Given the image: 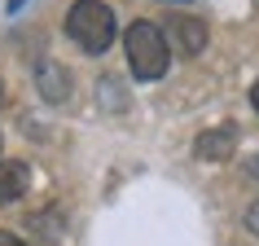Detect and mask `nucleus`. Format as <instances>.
Instances as JSON below:
<instances>
[{"instance_id":"1","label":"nucleus","mask_w":259,"mask_h":246,"mask_svg":"<svg viewBox=\"0 0 259 246\" xmlns=\"http://www.w3.org/2000/svg\"><path fill=\"white\" fill-rule=\"evenodd\" d=\"M114 31H119V22H114V9L106 0H75L66 9V35L83 53H93V57L106 53L114 44Z\"/></svg>"},{"instance_id":"2","label":"nucleus","mask_w":259,"mask_h":246,"mask_svg":"<svg viewBox=\"0 0 259 246\" xmlns=\"http://www.w3.org/2000/svg\"><path fill=\"white\" fill-rule=\"evenodd\" d=\"M123 49H127V66H132V75L137 79H163L167 66H171V44H167V35L154 22H132L127 27V35H123Z\"/></svg>"},{"instance_id":"3","label":"nucleus","mask_w":259,"mask_h":246,"mask_svg":"<svg viewBox=\"0 0 259 246\" xmlns=\"http://www.w3.org/2000/svg\"><path fill=\"white\" fill-rule=\"evenodd\" d=\"M233 145H237V128L224 123V128H211V132H202L193 141V154L202 163H224V158H233Z\"/></svg>"},{"instance_id":"4","label":"nucleus","mask_w":259,"mask_h":246,"mask_svg":"<svg viewBox=\"0 0 259 246\" xmlns=\"http://www.w3.org/2000/svg\"><path fill=\"white\" fill-rule=\"evenodd\" d=\"M171 44H176V53L198 57L206 49V22L202 18H171Z\"/></svg>"},{"instance_id":"5","label":"nucleus","mask_w":259,"mask_h":246,"mask_svg":"<svg viewBox=\"0 0 259 246\" xmlns=\"http://www.w3.org/2000/svg\"><path fill=\"white\" fill-rule=\"evenodd\" d=\"M35 84H40L44 101H53V106H62L70 97V70L62 66V62H40V70H35Z\"/></svg>"},{"instance_id":"6","label":"nucleus","mask_w":259,"mask_h":246,"mask_svg":"<svg viewBox=\"0 0 259 246\" xmlns=\"http://www.w3.org/2000/svg\"><path fill=\"white\" fill-rule=\"evenodd\" d=\"M27 185H31V172H27V167L14 163V158H0V207L18 202V198L27 193Z\"/></svg>"},{"instance_id":"7","label":"nucleus","mask_w":259,"mask_h":246,"mask_svg":"<svg viewBox=\"0 0 259 246\" xmlns=\"http://www.w3.org/2000/svg\"><path fill=\"white\" fill-rule=\"evenodd\" d=\"M246 229H250V233H259V198L250 202V211H246Z\"/></svg>"},{"instance_id":"8","label":"nucleus","mask_w":259,"mask_h":246,"mask_svg":"<svg viewBox=\"0 0 259 246\" xmlns=\"http://www.w3.org/2000/svg\"><path fill=\"white\" fill-rule=\"evenodd\" d=\"M0 246H27L22 237H14V233H0Z\"/></svg>"},{"instance_id":"9","label":"nucleus","mask_w":259,"mask_h":246,"mask_svg":"<svg viewBox=\"0 0 259 246\" xmlns=\"http://www.w3.org/2000/svg\"><path fill=\"white\" fill-rule=\"evenodd\" d=\"M250 106L259 110V79H255V88H250Z\"/></svg>"},{"instance_id":"10","label":"nucleus","mask_w":259,"mask_h":246,"mask_svg":"<svg viewBox=\"0 0 259 246\" xmlns=\"http://www.w3.org/2000/svg\"><path fill=\"white\" fill-rule=\"evenodd\" d=\"M22 5H27V0H9V14H18V9H22Z\"/></svg>"},{"instance_id":"11","label":"nucleus","mask_w":259,"mask_h":246,"mask_svg":"<svg viewBox=\"0 0 259 246\" xmlns=\"http://www.w3.org/2000/svg\"><path fill=\"white\" fill-rule=\"evenodd\" d=\"M0 106H5V88H0Z\"/></svg>"}]
</instances>
